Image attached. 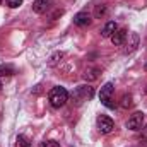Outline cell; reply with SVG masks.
Returning a JSON list of instances; mask_svg holds the SVG:
<instances>
[{"instance_id": "obj_1", "label": "cell", "mask_w": 147, "mask_h": 147, "mask_svg": "<svg viewBox=\"0 0 147 147\" xmlns=\"http://www.w3.org/2000/svg\"><path fill=\"white\" fill-rule=\"evenodd\" d=\"M48 99H50V105H51L53 108H62V106L69 101V92H67L65 87L57 86V87H53V89L50 91Z\"/></svg>"}, {"instance_id": "obj_2", "label": "cell", "mask_w": 147, "mask_h": 147, "mask_svg": "<svg viewBox=\"0 0 147 147\" xmlns=\"http://www.w3.org/2000/svg\"><path fill=\"white\" fill-rule=\"evenodd\" d=\"M92 96H94V89L91 86H77L72 92V99L75 101V105H82L89 101Z\"/></svg>"}, {"instance_id": "obj_3", "label": "cell", "mask_w": 147, "mask_h": 147, "mask_svg": "<svg viewBox=\"0 0 147 147\" xmlns=\"http://www.w3.org/2000/svg\"><path fill=\"white\" fill-rule=\"evenodd\" d=\"M113 91H115V86L113 82H106L101 91H99V101L106 106V108H115V103H113Z\"/></svg>"}, {"instance_id": "obj_4", "label": "cell", "mask_w": 147, "mask_h": 147, "mask_svg": "<svg viewBox=\"0 0 147 147\" xmlns=\"http://www.w3.org/2000/svg\"><path fill=\"white\" fill-rule=\"evenodd\" d=\"M98 130L101 132V134H111L113 130H115V121L111 120L110 116H106V115H99L98 116Z\"/></svg>"}, {"instance_id": "obj_5", "label": "cell", "mask_w": 147, "mask_h": 147, "mask_svg": "<svg viewBox=\"0 0 147 147\" xmlns=\"http://www.w3.org/2000/svg\"><path fill=\"white\" fill-rule=\"evenodd\" d=\"M142 125H144V113L142 111H135L134 115H130V118L127 121V128L128 130L137 132V130L142 128Z\"/></svg>"}, {"instance_id": "obj_6", "label": "cell", "mask_w": 147, "mask_h": 147, "mask_svg": "<svg viewBox=\"0 0 147 147\" xmlns=\"http://www.w3.org/2000/svg\"><path fill=\"white\" fill-rule=\"evenodd\" d=\"M128 43H127V48L123 50V53L125 55H128V53H134L135 50H137V46H139V43H140V36L137 34V33H130L128 34Z\"/></svg>"}, {"instance_id": "obj_7", "label": "cell", "mask_w": 147, "mask_h": 147, "mask_svg": "<svg viewBox=\"0 0 147 147\" xmlns=\"http://www.w3.org/2000/svg\"><path fill=\"white\" fill-rule=\"evenodd\" d=\"M91 21L92 19H91V16L87 12H79V14L74 16V24L79 26V28H87L91 24Z\"/></svg>"}, {"instance_id": "obj_8", "label": "cell", "mask_w": 147, "mask_h": 147, "mask_svg": "<svg viewBox=\"0 0 147 147\" xmlns=\"http://www.w3.org/2000/svg\"><path fill=\"white\" fill-rule=\"evenodd\" d=\"M51 9V0H36L33 2V12L36 14H46Z\"/></svg>"}, {"instance_id": "obj_9", "label": "cell", "mask_w": 147, "mask_h": 147, "mask_svg": "<svg viewBox=\"0 0 147 147\" xmlns=\"http://www.w3.org/2000/svg\"><path fill=\"white\" fill-rule=\"evenodd\" d=\"M127 36H128L127 29H116V31L113 33V36H111V43H113L115 46H121V45L125 43Z\"/></svg>"}, {"instance_id": "obj_10", "label": "cell", "mask_w": 147, "mask_h": 147, "mask_svg": "<svg viewBox=\"0 0 147 147\" xmlns=\"http://www.w3.org/2000/svg\"><path fill=\"white\" fill-rule=\"evenodd\" d=\"M118 29V26H116V22L115 21H110V22H106L105 24V28L101 29V36L103 38H111L113 36V33Z\"/></svg>"}, {"instance_id": "obj_11", "label": "cell", "mask_w": 147, "mask_h": 147, "mask_svg": "<svg viewBox=\"0 0 147 147\" xmlns=\"http://www.w3.org/2000/svg\"><path fill=\"white\" fill-rule=\"evenodd\" d=\"M14 74H16L14 65H10V63H2L0 65V77H10Z\"/></svg>"}, {"instance_id": "obj_12", "label": "cell", "mask_w": 147, "mask_h": 147, "mask_svg": "<svg viewBox=\"0 0 147 147\" xmlns=\"http://www.w3.org/2000/svg\"><path fill=\"white\" fill-rule=\"evenodd\" d=\"M82 77H84L87 82H92V80H96V79L99 77V70H98V69H87Z\"/></svg>"}, {"instance_id": "obj_13", "label": "cell", "mask_w": 147, "mask_h": 147, "mask_svg": "<svg viewBox=\"0 0 147 147\" xmlns=\"http://www.w3.org/2000/svg\"><path fill=\"white\" fill-rule=\"evenodd\" d=\"M16 147H31V140L26 135H17L16 137Z\"/></svg>"}, {"instance_id": "obj_14", "label": "cell", "mask_w": 147, "mask_h": 147, "mask_svg": "<svg viewBox=\"0 0 147 147\" xmlns=\"http://www.w3.org/2000/svg\"><path fill=\"white\" fill-rule=\"evenodd\" d=\"M132 105H134L132 94H123V96H121V101H120V106H121V108H130Z\"/></svg>"}, {"instance_id": "obj_15", "label": "cell", "mask_w": 147, "mask_h": 147, "mask_svg": "<svg viewBox=\"0 0 147 147\" xmlns=\"http://www.w3.org/2000/svg\"><path fill=\"white\" fill-rule=\"evenodd\" d=\"M106 10H108V7L105 5V3H99V5H96V9H94V17H103L105 14H106Z\"/></svg>"}, {"instance_id": "obj_16", "label": "cell", "mask_w": 147, "mask_h": 147, "mask_svg": "<svg viewBox=\"0 0 147 147\" xmlns=\"http://www.w3.org/2000/svg\"><path fill=\"white\" fill-rule=\"evenodd\" d=\"M62 58H63V53H62V51H57L55 55H51V58H50L48 65H50V67H53V65H57V63H58Z\"/></svg>"}, {"instance_id": "obj_17", "label": "cell", "mask_w": 147, "mask_h": 147, "mask_svg": "<svg viewBox=\"0 0 147 147\" xmlns=\"http://www.w3.org/2000/svg\"><path fill=\"white\" fill-rule=\"evenodd\" d=\"M39 147H60V144L57 140H45V142H41Z\"/></svg>"}, {"instance_id": "obj_18", "label": "cell", "mask_w": 147, "mask_h": 147, "mask_svg": "<svg viewBox=\"0 0 147 147\" xmlns=\"http://www.w3.org/2000/svg\"><path fill=\"white\" fill-rule=\"evenodd\" d=\"M5 3H7L10 9H16V7H19V5L22 3V0H5Z\"/></svg>"}, {"instance_id": "obj_19", "label": "cell", "mask_w": 147, "mask_h": 147, "mask_svg": "<svg viewBox=\"0 0 147 147\" xmlns=\"http://www.w3.org/2000/svg\"><path fill=\"white\" fill-rule=\"evenodd\" d=\"M140 130H142V139H147V125L144 128H140Z\"/></svg>"}, {"instance_id": "obj_20", "label": "cell", "mask_w": 147, "mask_h": 147, "mask_svg": "<svg viewBox=\"0 0 147 147\" xmlns=\"http://www.w3.org/2000/svg\"><path fill=\"white\" fill-rule=\"evenodd\" d=\"M144 70H146V72H147V62H146V65H144Z\"/></svg>"}, {"instance_id": "obj_21", "label": "cell", "mask_w": 147, "mask_h": 147, "mask_svg": "<svg viewBox=\"0 0 147 147\" xmlns=\"http://www.w3.org/2000/svg\"><path fill=\"white\" fill-rule=\"evenodd\" d=\"M144 91H146V94H147V86H146V89H144Z\"/></svg>"}, {"instance_id": "obj_22", "label": "cell", "mask_w": 147, "mask_h": 147, "mask_svg": "<svg viewBox=\"0 0 147 147\" xmlns=\"http://www.w3.org/2000/svg\"><path fill=\"white\" fill-rule=\"evenodd\" d=\"M0 91H2V82H0Z\"/></svg>"}, {"instance_id": "obj_23", "label": "cell", "mask_w": 147, "mask_h": 147, "mask_svg": "<svg viewBox=\"0 0 147 147\" xmlns=\"http://www.w3.org/2000/svg\"><path fill=\"white\" fill-rule=\"evenodd\" d=\"M0 2H2V0H0Z\"/></svg>"}]
</instances>
